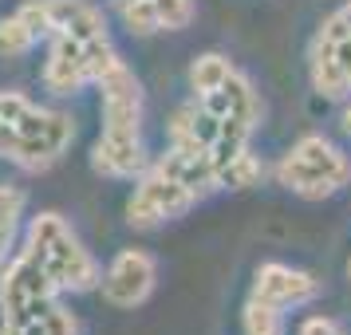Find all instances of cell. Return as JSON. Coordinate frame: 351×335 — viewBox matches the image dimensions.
<instances>
[{"instance_id": "cell-1", "label": "cell", "mask_w": 351, "mask_h": 335, "mask_svg": "<svg viewBox=\"0 0 351 335\" xmlns=\"http://www.w3.org/2000/svg\"><path fill=\"white\" fill-rule=\"evenodd\" d=\"M28 253L40 260V269L51 276V284L60 292H91L99 284V264L95 256L83 249V240L71 233V225L60 213H40L28 225Z\"/></svg>"}, {"instance_id": "cell-2", "label": "cell", "mask_w": 351, "mask_h": 335, "mask_svg": "<svg viewBox=\"0 0 351 335\" xmlns=\"http://www.w3.org/2000/svg\"><path fill=\"white\" fill-rule=\"evenodd\" d=\"M276 182L292 190L296 197L319 201L332 197L351 182V158L324 134H304L300 142L288 150L280 166H276Z\"/></svg>"}, {"instance_id": "cell-3", "label": "cell", "mask_w": 351, "mask_h": 335, "mask_svg": "<svg viewBox=\"0 0 351 335\" xmlns=\"http://www.w3.org/2000/svg\"><path fill=\"white\" fill-rule=\"evenodd\" d=\"M71 138H75L71 114L51 111V107H36L32 103V111L4 134L0 154L12 162V166H20V170L40 174V170H48L51 162L64 158V150L71 146Z\"/></svg>"}, {"instance_id": "cell-4", "label": "cell", "mask_w": 351, "mask_h": 335, "mask_svg": "<svg viewBox=\"0 0 351 335\" xmlns=\"http://www.w3.org/2000/svg\"><path fill=\"white\" fill-rule=\"evenodd\" d=\"M312 87L324 99H351V0L324 20L312 40Z\"/></svg>"}, {"instance_id": "cell-5", "label": "cell", "mask_w": 351, "mask_h": 335, "mask_svg": "<svg viewBox=\"0 0 351 335\" xmlns=\"http://www.w3.org/2000/svg\"><path fill=\"white\" fill-rule=\"evenodd\" d=\"M197 206V193H190L186 186H178L174 177H166L162 170H146L138 174V186L127 201V221L134 229H158V225L174 221L182 213H190Z\"/></svg>"}, {"instance_id": "cell-6", "label": "cell", "mask_w": 351, "mask_h": 335, "mask_svg": "<svg viewBox=\"0 0 351 335\" xmlns=\"http://www.w3.org/2000/svg\"><path fill=\"white\" fill-rule=\"evenodd\" d=\"M56 296H60V288L51 284V276L40 269V260L28 249H20L8 260V269L0 272V312H4V319L32 316Z\"/></svg>"}, {"instance_id": "cell-7", "label": "cell", "mask_w": 351, "mask_h": 335, "mask_svg": "<svg viewBox=\"0 0 351 335\" xmlns=\"http://www.w3.org/2000/svg\"><path fill=\"white\" fill-rule=\"evenodd\" d=\"M99 284L111 308H138L150 300V292L158 284V260L146 249H123L111 260V269L99 276Z\"/></svg>"}, {"instance_id": "cell-8", "label": "cell", "mask_w": 351, "mask_h": 335, "mask_svg": "<svg viewBox=\"0 0 351 335\" xmlns=\"http://www.w3.org/2000/svg\"><path fill=\"white\" fill-rule=\"evenodd\" d=\"M99 95H103V130L143 127V83L123 60L99 79Z\"/></svg>"}, {"instance_id": "cell-9", "label": "cell", "mask_w": 351, "mask_h": 335, "mask_svg": "<svg viewBox=\"0 0 351 335\" xmlns=\"http://www.w3.org/2000/svg\"><path fill=\"white\" fill-rule=\"evenodd\" d=\"M319 296V280L308 276L300 269H288V264H261L253 280V300L272 303L276 312H296V308H308V303Z\"/></svg>"}, {"instance_id": "cell-10", "label": "cell", "mask_w": 351, "mask_h": 335, "mask_svg": "<svg viewBox=\"0 0 351 335\" xmlns=\"http://www.w3.org/2000/svg\"><path fill=\"white\" fill-rule=\"evenodd\" d=\"M91 166L107 177H138L150 170L146 146L138 130H103L95 150H91Z\"/></svg>"}, {"instance_id": "cell-11", "label": "cell", "mask_w": 351, "mask_h": 335, "mask_svg": "<svg viewBox=\"0 0 351 335\" xmlns=\"http://www.w3.org/2000/svg\"><path fill=\"white\" fill-rule=\"evenodd\" d=\"M197 103H202L217 123H237V127H249V130H256V123H261V99H256L253 83L245 79L237 67L229 71V79H225L221 87L197 95Z\"/></svg>"}, {"instance_id": "cell-12", "label": "cell", "mask_w": 351, "mask_h": 335, "mask_svg": "<svg viewBox=\"0 0 351 335\" xmlns=\"http://www.w3.org/2000/svg\"><path fill=\"white\" fill-rule=\"evenodd\" d=\"M154 170H162L166 177H174L178 186H186L190 193H209L217 190V174H213V162H209V150L202 146H178L170 142V150L154 162Z\"/></svg>"}, {"instance_id": "cell-13", "label": "cell", "mask_w": 351, "mask_h": 335, "mask_svg": "<svg viewBox=\"0 0 351 335\" xmlns=\"http://www.w3.org/2000/svg\"><path fill=\"white\" fill-rule=\"evenodd\" d=\"M44 83L48 91L56 95H75L87 87V67H83V44L71 40V36H51V51H48V64H44Z\"/></svg>"}, {"instance_id": "cell-14", "label": "cell", "mask_w": 351, "mask_h": 335, "mask_svg": "<svg viewBox=\"0 0 351 335\" xmlns=\"http://www.w3.org/2000/svg\"><path fill=\"white\" fill-rule=\"evenodd\" d=\"M48 4V20H51V36H71L80 44H91V40H103L107 36V24H103V12L87 0H44Z\"/></svg>"}, {"instance_id": "cell-15", "label": "cell", "mask_w": 351, "mask_h": 335, "mask_svg": "<svg viewBox=\"0 0 351 335\" xmlns=\"http://www.w3.org/2000/svg\"><path fill=\"white\" fill-rule=\"evenodd\" d=\"M75 332H80V323L60 300L44 303L40 312L24 319H4V327H0V335H75Z\"/></svg>"}, {"instance_id": "cell-16", "label": "cell", "mask_w": 351, "mask_h": 335, "mask_svg": "<svg viewBox=\"0 0 351 335\" xmlns=\"http://www.w3.org/2000/svg\"><path fill=\"white\" fill-rule=\"evenodd\" d=\"M261 177H265L261 158L249 154V150H241V154H233L225 166H217V190H253Z\"/></svg>"}, {"instance_id": "cell-17", "label": "cell", "mask_w": 351, "mask_h": 335, "mask_svg": "<svg viewBox=\"0 0 351 335\" xmlns=\"http://www.w3.org/2000/svg\"><path fill=\"white\" fill-rule=\"evenodd\" d=\"M20 217H24V193L16 186H0V264L8 260V249L16 240Z\"/></svg>"}, {"instance_id": "cell-18", "label": "cell", "mask_w": 351, "mask_h": 335, "mask_svg": "<svg viewBox=\"0 0 351 335\" xmlns=\"http://www.w3.org/2000/svg\"><path fill=\"white\" fill-rule=\"evenodd\" d=\"M229 71H233V64H229L225 55H217V51L197 55L190 64V87L197 95H206V91H213V87H221V83L229 79Z\"/></svg>"}, {"instance_id": "cell-19", "label": "cell", "mask_w": 351, "mask_h": 335, "mask_svg": "<svg viewBox=\"0 0 351 335\" xmlns=\"http://www.w3.org/2000/svg\"><path fill=\"white\" fill-rule=\"evenodd\" d=\"M241 332L245 335H285V312H276L272 303L249 296L245 316H241Z\"/></svg>"}, {"instance_id": "cell-20", "label": "cell", "mask_w": 351, "mask_h": 335, "mask_svg": "<svg viewBox=\"0 0 351 335\" xmlns=\"http://www.w3.org/2000/svg\"><path fill=\"white\" fill-rule=\"evenodd\" d=\"M36 44H40V36L28 28V20L20 12L0 20V55H28Z\"/></svg>"}, {"instance_id": "cell-21", "label": "cell", "mask_w": 351, "mask_h": 335, "mask_svg": "<svg viewBox=\"0 0 351 335\" xmlns=\"http://www.w3.org/2000/svg\"><path fill=\"white\" fill-rule=\"evenodd\" d=\"M119 16L127 24L130 36H154L158 28V12H154V0H114Z\"/></svg>"}, {"instance_id": "cell-22", "label": "cell", "mask_w": 351, "mask_h": 335, "mask_svg": "<svg viewBox=\"0 0 351 335\" xmlns=\"http://www.w3.org/2000/svg\"><path fill=\"white\" fill-rule=\"evenodd\" d=\"M154 12H158V28L166 32H182L190 28L197 16V4L193 0H154Z\"/></svg>"}, {"instance_id": "cell-23", "label": "cell", "mask_w": 351, "mask_h": 335, "mask_svg": "<svg viewBox=\"0 0 351 335\" xmlns=\"http://www.w3.org/2000/svg\"><path fill=\"white\" fill-rule=\"evenodd\" d=\"M28 111H32V99L28 95H20V91H0V142H4V134L16 127Z\"/></svg>"}, {"instance_id": "cell-24", "label": "cell", "mask_w": 351, "mask_h": 335, "mask_svg": "<svg viewBox=\"0 0 351 335\" xmlns=\"http://www.w3.org/2000/svg\"><path fill=\"white\" fill-rule=\"evenodd\" d=\"M300 335H339V327L328 316H312V319H304Z\"/></svg>"}, {"instance_id": "cell-25", "label": "cell", "mask_w": 351, "mask_h": 335, "mask_svg": "<svg viewBox=\"0 0 351 335\" xmlns=\"http://www.w3.org/2000/svg\"><path fill=\"white\" fill-rule=\"evenodd\" d=\"M343 130H348V134H351V107H348V111H343Z\"/></svg>"}, {"instance_id": "cell-26", "label": "cell", "mask_w": 351, "mask_h": 335, "mask_svg": "<svg viewBox=\"0 0 351 335\" xmlns=\"http://www.w3.org/2000/svg\"><path fill=\"white\" fill-rule=\"evenodd\" d=\"M348 276H351V264H348Z\"/></svg>"}]
</instances>
